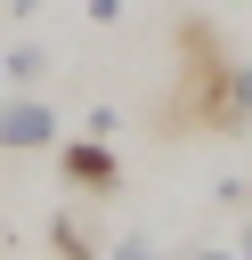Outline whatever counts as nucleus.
Listing matches in <instances>:
<instances>
[{"label": "nucleus", "instance_id": "nucleus-1", "mask_svg": "<svg viewBox=\"0 0 252 260\" xmlns=\"http://www.w3.org/2000/svg\"><path fill=\"white\" fill-rule=\"evenodd\" d=\"M195 73H203L195 122L203 130H244L252 122V65H195Z\"/></svg>", "mask_w": 252, "mask_h": 260}, {"label": "nucleus", "instance_id": "nucleus-4", "mask_svg": "<svg viewBox=\"0 0 252 260\" xmlns=\"http://www.w3.org/2000/svg\"><path fill=\"white\" fill-rule=\"evenodd\" d=\"M41 65H49V57H41V49H33V41H24V49H8V57H0V73H8V81H41Z\"/></svg>", "mask_w": 252, "mask_h": 260}, {"label": "nucleus", "instance_id": "nucleus-2", "mask_svg": "<svg viewBox=\"0 0 252 260\" xmlns=\"http://www.w3.org/2000/svg\"><path fill=\"white\" fill-rule=\"evenodd\" d=\"M57 138V114L41 106V98H8L0 106V146L8 154H33V146H49Z\"/></svg>", "mask_w": 252, "mask_h": 260}, {"label": "nucleus", "instance_id": "nucleus-7", "mask_svg": "<svg viewBox=\"0 0 252 260\" xmlns=\"http://www.w3.org/2000/svg\"><path fill=\"white\" fill-rule=\"evenodd\" d=\"M0 81H8V73H0Z\"/></svg>", "mask_w": 252, "mask_h": 260}, {"label": "nucleus", "instance_id": "nucleus-3", "mask_svg": "<svg viewBox=\"0 0 252 260\" xmlns=\"http://www.w3.org/2000/svg\"><path fill=\"white\" fill-rule=\"evenodd\" d=\"M57 162H65V179H73V187H98V195H114V187H122V162H114V146H106V138H73Z\"/></svg>", "mask_w": 252, "mask_h": 260}, {"label": "nucleus", "instance_id": "nucleus-5", "mask_svg": "<svg viewBox=\"0 0 252 260\" xmlns=\"http://www.w3.org/2000/svg\"><path fill=\"white\" fill-rule=\"evenodd\" d=\"M122 16V0H89V24H114Z\"/></svg>", "mask_w": 252, "mask_h": 260}, {"label": "nucleus", "instance_id": "nucleus-6", "mask_svg": "<svg viewBox=\"0 0 252 260\" xmlns=\"http://www.w3.org/2000/svg\"><path fill=\"white\" fill-rule=\"evenodd\" d=\"M8 8H16V16H33V8H41V0H8Z\"/></svg>", "mask_w": 252, "mask_h": 260}]
</instances>
